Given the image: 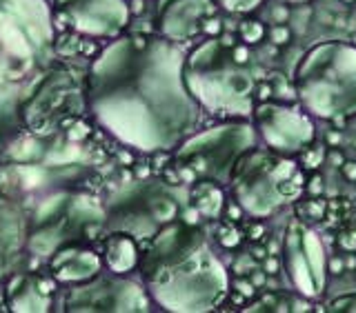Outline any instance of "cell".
<instances>
[{
    "mask_svg": "<svg viewBox=\"0 0 356 313\" xmlns=\"http://www.w3.org/2000/svg\"><path fill=\"white\" fill-rule=\"evenodd\" d=\"M27 255V214L14 198L0 194V282L14 276Z\"/></svg>",
    "mask_w": 356,
    "mask_h": 313,
    "instance_id": "obj_15",
    "label": "cell"
},
{
    "mask_svg": "<svg viewBox=\"0 0 356 313\" xmlns=\"http://www.w3.org/2000/svg\"><path fill=\"white\" fill-rule=\"evenodd\" d=\"M305 192L309 196H318L323 192V178L318 174H314L309 178V180H305Z\"/></svg>",
    "mask_w": 356,
    "mask_h": 313,
    "instance_id": "obj_28",
    "label": "cell"
},
{
    "mask_svg": "<svg viewBox=\"0 0 356 313\" xmlns=\"http://www.w3.org/2000/svg\"><path fill=\"white\" fill-rule=\"evenodd\" d=\"M276 269H278V260L276 258H267L265 260V271L267 273H276Z\"/></svg>",
    "mask_w": 356,
    "mask_h": 313,
    "instance_id": "obj_37",
    "label": "cell"
},
{
    "mask_svg": "<svg viewBox=\"0 0 356 313\" xmlns=\"http://www.w3.org/2000/svg\"><path fill=\"white\" fill-rule=\"evenodd\" d=\"M252 122L265 147L283 155L300 153L316 138L312 116L305 109L289 103L263 100L254 105Z\"/></svg>",
    "mask_w": 356,
    "mask_h": 313,
    "instance_id": "obj_12",
    "label": "cell"
},
{
    "mask_svg": "<svg viewBox=\"0 0 356 313\" xmlns=\"http://www.w3.org/2000/svg\"><path fill=\"white\" fill-rule=\"evenodd\" d=\"M263 233H265V229H263L261 222H254L252 229H250V238L252 240H259V238H263Z\"/></svg>",
    "mask_w": 356,
    "mask_h": 313,
    "instance_id": "obj_35",
    "label": "cell"
},
{
    "mask_svg": "<svg viewBox=\"0 0 356 313\" xmlns=\"http://www.w3.org/2000/svg\"><path fill=\"white\" fill-rule=\"evenodd\" d=\"M345 267H350V269H356V258H354V255H350V258L345 260Z\"/></svg>",
    "mask_w": 356,
    "mask_h": 313,
    "instance_id": "obj_40",
    "label": "cell"
},
{
    "mask_svg": "<svg viewBox=\"0 0 356 313\" xmlns=\"http://www.w3.org/2000/svg\"><path fill=\"white\" fill-rule=\"evenodd\" d=\"M300 153H303V164L307 169H318V167L325 162V155H327L325 147H318L314 142H312L309 147H305Z\"/></svg>",
    "mask_w": 356,
    "mask_h": 313,
    "instance_id": "obj_22",
    "label": "cell"
},
{
    "mask_svg": "<svg viewBox=\"0 0 356 313\" xmlns=\"http://www.w3.org/2000/svg\"><path fill=\"white\" fill-rule=\"evenodd\" d=\"M214 3L220 9H225L227 14H252L265 0H214Z\"/></svg>",
    "mask_w": 356,
    "mask_h": 313,
    "instance_id": "obj_21",
    "label": "cell"
},
{
    "mask_svg": "<svg viewBox=\"0 0 356 313\" xmlns=\"http://www.w3.org/2000/svg\"><path fill=\"white\" fill-rule=\"evenodd\" d=\"M218 240L222 247H227V249H234V247H238L241 240H243V231H238L236 227L232 225V222H225L220 229H218Z\"/></svg>",
    "mask_w": 356,
    "mask_h": 313,
    "instance_id": "obj_23",
    "label": "cell"
},
{
    "mask_svg": "<svg viewBox=\"0 0 356 313\" xmlns=\"http://www.w3.org/2000/svg\"><path fill=\"white\" fill-rule=\"evenodd\" d=\"M341 171H343V178L350 183H356V162L354 160H345L341 164Z\"/></svg>",
    "mask_w": 356,
    "mask_h": 313,
    "instance_id": "obj_30",
    "label": "cell"
},
{
    "mask_svg": "<svg viewBox=\"0 0 356 313\" xmlns=\"http://www.w3.org/2000/svg\"><path fill=\"white\" fill-rule=\"evenodd\" d=\"M96 229H105V205L83 192H51L27 216V253L49 260Z\"/></svg>",
    "mask_w": 356,
    "mask_h": 313,
    "instance_id": "obj_9",
    "label": "cell"
},
{
    "mask_svg": "<svg viewBox=\"0 0 356 313\" xmlns=\"http://www.w3.org/2000/svg\"><path fill=\"white\" fill-rule=\"evenodd\" d=\"M287 5H300V3H307V0H283Z\"/></svg>",
    "mask_w": 356,
    "mask_h": 313,
    "instance_id": "obj_42",
    "label": "cell"
},
{
    "mask_svg": "<svg viewBox=\"0 0 356 313\" xmlns=\"http://www.w3.org/2000/svg\"><path fill=\"white\" fill-rule=\"evenodd\" d=\"M341 244L345 249L354 251L356 249V233H345V236H341Z\"/></svg>",
    "mask_w": 356,
    "mask_h": 313,
    "instance_id": "obj_34",
    "label": "cell"
},
{
    "mask_svg": "<svg viewBox=\"0 0 356 313\" xmlns=\"http://www.w3.org/2000/svg\"><path fill=\"white\" fill-rule=\"evenodd\" d=\"M259 144L254 122L245 118H225L207 129L189 133L174 149V167L181 183L211 180L229 185L236 162L245 151Z\"/></svg>",
    "mask_w": 356,
    "mask_h": 313,
    "instance_id": "obj_8",
    "label": "cell"
},
{
    "mask_svg": "<svg viewBox=\"0 0 356 313\" xmlns=\"http://www.w3.org/2000/svg\"><path fill=\"white\" fill-rule=\"evenodd\" d=\"M185 85L200 109L218 118H248L256 105L250 49L232 36H209L185 53Z\"/></svg>",
    "mask_w": 356,
    "mask_h": 313,
    "instance_id": "obj_3",
    "label": "cell"
},
{
    "mask_svg": "<svg viewBox=\"0 0 356 313\" xmlns=\"http://www.w3.org/2000/svg\"><path fill=\"white\" fill-rule=\"evenodd\" d=\"M54 58V16L44 0H0V109L22 103Z\"/></svg>",
    "mask_w": 356,
    "mask_h": 313,
    "instance_id": "obj_4",
    "label": "cell"
},
{
    "mask_svg": "<svg viewBox=\"0 0 356 313\" xmlns=\"http://www.w3.org/2000/svg\"><path fill=\"white\" fill-rule=\"evenodd\" d=\"M325 160L332 164V167H339L341 169V164L345 162V155L339 151V149H332V151H327V155H325Z\"/></svg>",
    "mask_w": 356,
    "mask_h": 313,
    "instance_id": "obj_31",
    "label": "cell"
},
{
    "mask_svg": "<svg viewBox=\"0 0 356 313\" xmlns=\"http://www.w3.org/2000/svg\"><path fill=\"white\" fill-rule=\"evenodd\" d=\"M325 140H327V144H332V147H337V144L341 142V133L339 131H330L325 136Z\"/></svg>",
    "mask_w": 356,
    "mask_h": 313,
    "instance_id": "obj_36",
    "label": "cell"
},
{
    "mask_svg": "<svg viewBox=\"0 0 356 313\" xmlns=\"http://www.w3.org/2000/svg\"><path fill=\"white\" fill-rule=\"evenodd\" d=\"M343 3H354V0H343Z\"/></svg>",
    "mask_w": 356,
    "mask_h": 313,
    "instance_id": "obj_43",
    "label": "cell"
},
{
    "mask_svg": "<svg viewBox=\"0 0 356 313\" xmlns=\"http://www.w3.org/2000/svg\"><path fill=\"white\" fill-rule=\"evenodd\" d=\"M189 205V185L165 178H136L111 192L105 203V231L149 240L163 227L181 220Z\"/></svg>",
    "mask_w": 356,
    "mask_h": 313,
    "instance_id": "obj_7",
    "label": "cell"
},
{
    "mask_svg": "<svg viewBox=\"0 0 356 313\" xmlns=\"http://www.w3.org/2000/svg\"><path fill=\"white\" fill-rule=\"evenodd\" d=\"M214 0H159L156 3V31L159 36L183 42L203 31L214 14Z\"/></svg>",
    "mask_w": 356,
    "mask_h": 313,
    "instance_id": "obj_14",
    "label": "cell"
},
{
    "mask_svg": "<svg viewBox=\"0 0 356 313\" xmlns=\"http://www.w3.org/2000/svg\"><path fill=\"white\" fill-rule=\"evenodd\" d=\"M152 305L143 282L131 280L127 273L111 271L70 285L60 300V309L67 313H145Z\"/></svg>",
    "mask_w": 356,
    "mask_h": 313,
    "instance_id": "obj_10",
    "label": "cell"
},
{
    "mask_svg": "<svg viewBox=\"0 0 356 313\" xmlns=\"http://www.w3.org/2000/svg\"><path fill=\"white\" fill-rule=\"evenodd\" d=\"M181 42L120 33L87 71L85 105L120 144L143 153L174 151L198 129L203 109L183 76Z\"/></svg>",
    "mask_w": 356,
    "mask_h": 313,
    "instance_id": "obj_1",
    "label": "cell"
},
{
    "mask_svg": "<svg viewBox=\"0 0 356 313\" xmlns=\"http://www.w3.org/2000/svg\"><path fill=\"white\" fill-rule=\"evenodd\" d=\"M107 238L103 242V264L111 273H129L138 269L140 247L138 240L122 231H105Z\"/></svg>",
    "mask_w": 356,
    "mask_h": 313,
    "instance_id": "obj_18",
    "label": "cell"
},
{
    "mask_svg": "<svg viewBox=\"0 0 356 313\" xmlns=\"http://www.w3.org/2000/svg\"><path fill=\"white\" fill-rule=\"evenodd\" d=\"M343 269H345V262H343L341 258H332V260H327V271H330V273L339 276V273H343Z\"/></svg>",
    "mask_w": 356,
    "mask_h": 313,
    "instance_id": "obj_32",
    "label": "cell"
},
{
    "mask_svg": "<svg viewBox=\"0 0 356 313\" xmlns=\"http://www.w3.org/2000/svg\"><path fill=\"white\" fill-rule=\"evenodd\" d=\"M252 253H254V258H261V260L265 258V249H254Z\"/></svg>",
    "mask_w": 356,
    "mask_h": 313,
    "instance_id": "obj_41",
    "label": "cell"
},
{
    "mask_svg": "<svg viewBox=\"0 0 356 313\" xmlns=\"http://www.w3.org/2000/svg\"><path fill=\"white\" fill-rule=\"evenodd\" d=\"M298 103L321 120L356 114V47L343 40H323L309 47L294 69Z\"/></svg>",
    "mask_w": 356,
    "mask_h": 313,
    "instance_id": "obj_5",
    "label": "cell"
},
{
    "mask_svg": "<svg viewBox=\"0 0 356 313\" xmlns=\"http://www.w3.org/2000/svg\"><path fill=\"white\" fill-rule=\"evenodd\" d=\"M238 36H241V42H245V44H256L267 36V29L261 20L248 18L238 25Z\"/></svg>",
    "mask_w": 356,
    "mask_h": 313,
    "instance_id": "obj_20",
    "label": "cell"
},
{
    "mask_svg": "<svg viewBox=\"0 0 356 313\" xmlns=\"http://www.w3.org/2000/svg\"><path fill=\"white\" fill-rule=\"evenodd\" d=\"M292 311H309L307 298H303V300H300V303H294V305H292Z\"/></svg>",
    "mask_w": 356,
    "mask_h": 313,
    "instance_id": "obj_38",
    "label": "cell"
},
{
    "mask_svg": "<svg viewBox=\"0 0 356 313\" xmlns=\"http://www.w3.org/2000/svg\"><path fill=\"white\" fill-rule=\"evenodd\" d=\"M138 271L152 303L172 313L214 311L232 287L205 231L183 218L145 240Z\"/></svg>",
    "mask_w": 356,
    "mask_h": 313,
    "instance_id": "obj_2",
    "label": "cell"
},
{
    "mask_svg": "<svg viewBox=\"0 0 356 313\" xmlns=\"http://www.w3.org/2000/svg\"><path fill=\"white\" fill-rule=\"evenodd\" d=\"M7 307L11 311H49L54 307L56 280L42 278L38 273H20L16 271L7 280Z\"/></svg>",
    "mask_w": 356,
    "mask_h": 313,
    "instance_id": "obj_17",
    "label": "cell"
},
{
    "mask_svg": "<svg viewBox=\"0 0 356 313\" xmlns=\"http://www.w3.org/2000/svg\"><path fill=\"white\" fill-rule=\"evenodd\" d=\"M272 16H274V20H276V22H285V20L289 18V11H287V7H285V5H278V7L272 11Z\"/></svg>",
    "mask_w": 356,
    "mask_h": 313,
    "instance_id": "obj_33",
    "label": "cell"
},
{
    "mask_svg": "<svg viewBox=\"0 0 356 313\" xmlns=\"http://www.w3.org/2000/svg\"><path fill=\"white\" fill-rule=\"evenodd\" d=\"M305 171L292 155L254 147L241 155L229 178V192L243 214L270 218L296 203L305 192Z\"/></svg>",
    "mask_w": 356,
    "mask_h": 313,
    "instance_id": "obj_6",
    "label": "cell"
},
{
    "mask_svg": "<svg viewBox=\"0 0 356 313\" xmlns=\"http://www.w3.org/2000/svg\"><path fill=\"white\" fill-rule=\"evenodd\" d=\"M56 14L76 33L89 38H118L127 29V0H54Z\"/></svg>",
    "mask_w": 356,
    "mask_h": 313,
    "instance_id": "obj_13",
    "label": "cell"
},
{
    "mask_svg": "<svg viewBox=\"0 0 356 313\" xmlns=\"http://www.w3.org/2000/svg\"><path fill=\"white\" fill-rule=\"evenodd\" d=\"M189 205H192L198 216L216 220L220 218L222 209H225V194H222V185L211 180H196L189 185Z\"/></svg>",
    "mask_w": 356,
    "mask_h": 313,
    "instance_id": "obj_19",
    "label": "cell"
},
{
    "mask_svg": "<svg viewBox=\"0 0 356 313\" xmlns=\"http://www.w3.org/2000/svg\"><path fill=\"white\" fill-rule=\"evenodd\" d=\"M103 255L98 251L85 247V244H70L56 251L49 258L51 278L58 285H78L85 280H92L94 276L103 271Z\"/></svg>",
    "mask_w": 356,
    "mask_h": 313,
    "instance_id": "obj_16",
    "label": "cell"
},
{
    "mask_svg": "<svg viewBox=\"0 0 356 313\" xmlns=\"http://www.w3.org/2000/svg\"><path fill=\"white\" fill-rule=\"evenodd\" d=\"M327 309H330V311H337V313H341V311H352V313H354V311H356V294L334 298Z\"/></svg>",
    "mask_w": 356,
    "mask_h": 313,
    "instance_id": "obj_27",
    "label": "cell"
},
{
    "mask_svg": "<svg viewBox=\"0 0 356 313\" xmlns=\"http://www.w3.org/2000/svg\"><path fill=\"white\" fill-rule=\"evenodd\" d=\"M298 214L300 218H314V220H321L325 216V207H323L321 200H307V203L298 205Z\"/></svg>",
    "mask_w": 356,
    "mask_h": 313,
    "instance_id": "obj_24",
    "label": "cell"
},
{
    "mask_svg": "<svg viewBox=\"0 0 356 313\" xmlns=\"http://www.w3.org/2000/svg\"><path fill=\"white\" fill-rule=\"evenodd\" d=\"M267 36H270V40L274 42V44H287L289 42V38H292V31H289V27L285 25V22H276L274 27H270L267 29Z\"/></svg>",
    "mask_w": 356,
    "mask_h": 313,
    "instance_id": "obj_25",
    "label": "cell"
},
{
    "mask_svg": "<svg viewBox=\"0 0 356 313\" xmlns=\"http://www.w3.org/2000/svg\"><path fill=\"white\" fill-rule=\"evenodd\" d=\"M234 289H236V294L243 296V298H252L256 294V287L250 280H236V282H234Z\"/></svg>",
    "mask_w": 356,
    "mask_h": 313,
    "instance_id": "obj_29",
    "label": "cell"
},
{
    "mask_svg": "<svg viewBox=\"0 0 356 313\" xmlns=\"http://www.w3.org/2000/svg\"><path fill=\"white\" fill-rule=\"evenodd\" d=\"M283 269L300 298L314 300L327 285V251L321 236L303 220H292L283 236Z\"/></svg>",
    "mask_w": 356,
    "mask_h": 313,
    "instance_id": "obj_11",
    "label": "cell"
},
{
    "mask_svg": "<svg viewBox=\"0 0 356 313\" xmlns=\"http://www.w3.org/2000/svg\"><path fill=\"white\" fill-rule=\"evenodd\" d=\"M252 282H254V287L263 285V282H265V273H263V271H254V273H252Z\"/></svg>",
    "mask_w": 356,
    "mask_h": 313,
    "instance_id": "obj_39",
    "label": "cell"
},
{
    "mask_svg": "<svg viewBox=\"0 0 356 313\" xmlns=\"http://www.w3.org/2000/svg\"><path fill=\"white\" fill-rule=\"evenodd\" d=\"M285 311L287 307L281 303V300H276L274 296H265L263 300H259V303H254L252 307H245V311Z\"/></svg>",
    "mask_w": 356,
    "mask_h": 313,
    "instance_id": "obj_26",
    "label": "cell"
}]
</instances>
